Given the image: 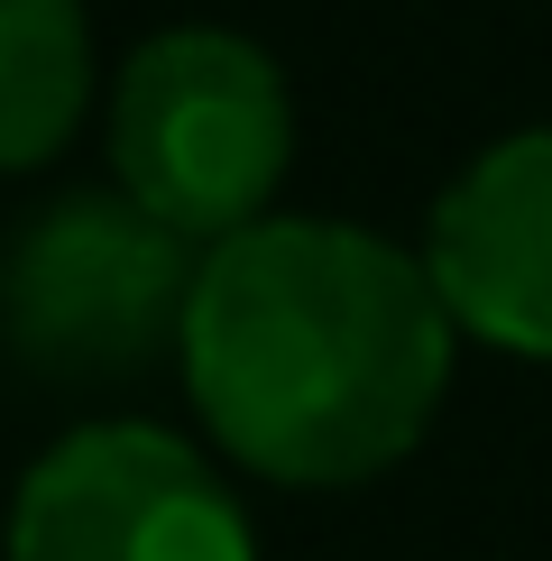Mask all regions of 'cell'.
<instances>
[{"mask_svg":"<svg viewBox=\"0 0 552 561\" xmlns=\"http://www.w3.org/2000/svg\"><path fill=\"white\" fill-rule=\"evenodd\" d=\"M92 111L83 0H0V175L46 167Z\"/></svg>","mask_w":552,"mask_h":561,"instance_id":"obj_6","label":"cell"},{"mask_svg":"<svg viewBox=\"0 0 552 561\" xmlns=\"http://www.w3.org/2000/svg\"><path fill=\"white\" fill-rule=\"evenodd\" d=\"M194 276V240L148 221L129 194H65L0 259V332L56 378H129L184 341Z\"/></svg>","mask_w":552,"mask_h":561,"instance_id":"obj_3","label":"cell"},{"mask_svg":"<svg viewBox=\"0 0 552 561\" xmlns=\"http://www.w3.org/2000/svg\"><path fill=\"white\" fill-rule=\"evenodd\" d=\"M10 561H258L240 497L166 424H83L19 479Z\"/></svg>","mask_w":552,"mask_h":561,"instance_id":"obj_4","label":"cell"},{"mask_svg":"<svg viewBox=\"0 0 552 561\" xmlns=\"http://www.w3.org/2000/svg\"><path fill=\"white\" fill-rule=\"evenodd\" d=\"M451 332L414 249L359 221H258L203 249L175 359L230 460L286 488H350L424 442Z\"/></svg>","mask_w":552,"mask_h":561,"instance_id":"obj_1","label":"cell"},{"mask_svg":"<svg viewBox=\"0 0 552 561\" xmlns=\"http://www.w3.org/2000/svg\"><path fill=\"white\" fill-rule=\"evenodd\" d=\"M424 267L460 332L552 359V129L497 138L442 184Z\"/></svg>","mask_w":552,"mask_h":561,"instance_id":"obj_5","label":"cell"},{"mask_svg":"<svg viewBox=\"0 0 552 561\" xmlns=\"http://www.w3.org/2000/svg\"><path fill=\"white\" fill-rule=\"evenodd\" d=\"M295 157V102L267 46L230 28H166L111 83V175L175 240L221 249L267 221Z\"/></svg>","mask_w":552,"mask_h":561,"instance_id":"obj_2","label":"cell"}]
</instances>
